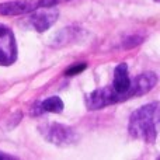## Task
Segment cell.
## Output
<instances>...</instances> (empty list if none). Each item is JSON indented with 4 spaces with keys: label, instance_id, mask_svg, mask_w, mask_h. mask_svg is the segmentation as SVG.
<instances>
[{
    "label": "cell",
    "instance_id": "cell-1",
    "mask_svg": "<svg viewBox=\"0 0 160 160\" xmlns=\"http://www.w3.org/2000/svg\"><path fill=\"white\" fill-rule=\"evenodd\" d=\"M160 122V104L158 101L146 104L131 115L128 131L135 139L153 143L158 139Z\"/></svg>",
    "mask_w": 160,
    "mask_h": 160
},
{
    "label": "cell",
    "instance_id": "cell-2",
    "mask_svg": "<svg viewBox=\"0 0 160 160\" xmlns=\"http://www.w3.org/2000/svg\"><path fill=\"white\" fill-rule=\"evenodd\" d=\"M38 129L45 141L56 146H70L79 141V133L73 128L63 124L48 122L41 125Z\"/></svg>",
    "mask_w": 160,
    "mask_h": 160
},
{
    "label": "cell",
    "instance_id": "cell-3",
    "mask_svg": "<svg viewBox=\"0 0 160 160\" xmlns=\"http://www.w3.org/2000/svg\"><path fill=\"white\" fill-rule=\"evenodd\" d=\"M17 61V42L14 32L0 24V66H10Z\"/></svg>",
    "mask_w": 160,
    "mask_h": 160
},
{
    "label": "cell",
    "instance_id": "cell-4",
    "mask_svg": "<svg viewBox=\"0 0 160 160\" xmlns=\"http://www.w3.org/2000/svg\"><path fill=\"white\" fill-rule=\"evenodd\" d=\"M129 87L131 78L128 76V65L119 63L114 70V82L111 84V88H112L114 96H115V104L131 98Z\"/></svg>",
    "mask_w": 160,
    "mask_h": 160
},
{
    "label": "cell",
    "instance_id": "cell-5",
    "mask_svg": "<svg viewBox=\"0 0 160 160\" xmlns=\"http://www.w3.org/2000/svg\"><path fill=\"white\" fill-rule=\"evenodd\" d=\"M59 17L58 8L53 7H38L32 11L30 17V24L38 32H45L56 22Z\"/></svg>",
    "mask_w": 160,
    "mask_h": 160
},
{
    "label": "cell",
    "instance_id": "cell-6",
    "mask_svg": "<svg viewBox=\"0 0 160 160\" xmlns=\"http://www.w3.org/2000/svg\"><path fill=\"white\" fill-rule=\"evenodd\" d=\"M156 84H158V75L155 72H145L142 75L136 76L135 79H131V87H129L131 98L149 93L150 90L155 88Z\"/></svg>",
    "mask_w": 160,
    "mask_h": 160
},
{
    "label": "cell",
    "instance_id": "cell-7",
    "mask_svg": "<svg viewBox=\"0 0 160 160\" xmlns=\"http://www.w3.org/2000/svg\"><path fill=\"white\" fill-rule=\"evenodd\" d=\"M111 104H115V96H114L111 86L97 88L93 93L88 94L86 98V105L88 110H101V108Z\"/></svg>",
    "mask_w": 160,
    "mask_h": 160
},
{
    "label": "cell",
    "instance_id": "cell-8",
    "mask_svg": "<svg viewBox=\"0 0 160 160\" xmlns=\"http://www.w3.org/2000/svg\"><path fill=\"white\" fill-rule=\"evenodd\" d=\"M38 0H16L0 4V16H22L37 10Z\"/></svg>",
    "mask_w": 160,
    "mask_h": 160
},
{
    "label": "cell",
    "instance_id": "cell-9",
    "mask_svg": "<svg viewBox=\"0 0 160 160\" xmlns=\"http://www.w3.org/2000/svg\"><path fill=\"white\" fill-rule=\"evenodd\" d=\"M65 108V104L62 101L61 97L52 96L45 98L44 101L38 102L35 107V114H44V112H53V114H61Z\"/></svg>",
    "mask_w": 160,
    "mask_h": 160
},
{
    "label": "cell",
    "instance_id": "cell-10",
    "mask_svg": "<svg viewBox=\"0 0 160 160\" xmlns=\"http://www.w3.org/2000/svg\"><path fill=\"white\" fill-rule=\"evenodd\" d=\"M87 68V65L86 63H76V65H73V66H70V68H68L66 69V72H65V75L66 76H75V75H79L80 72H83V70Z\"/></svg>",
    "mask_w": 160,
    "mask_h": 160
},
{
    "label": "cell",
    "instance_id": "cell-11",
    "mask_svg": "<svg viewBox=\"0 0 160 160\" xmlns=\"http://www.w3.org/2000/svg\"><path fill=\"white\" fill-rule=\"evenodd\" d=\"M65 2H69V0H38V6L39 7H53Z\"/></svg>",
    "mask_w": 160,
    "mask_h": 160
},
{
    "label": "cell",
    "instance_id": "cell-12",
    "mask_svg": "<svg viewBox=\"0 0 160 160\" xmlns=\"http://www.w3.org/2000/svg\"><path fill=\"white\" fill-rule=\"evenodd\" d=\"M13 159H17V158L16 156H10V155H7V153L0 152V160H13Z\"/></svg>",
    "mask_w": 160,
    "mask_h": 160
},
{
    "label": "cell",
    "instance_id": "cell-13",
    "mask_svg": "<svg viewBox=\"0 0 160 160\" xmlns=\"http://www.w3.org/2000/svg\"><path fill=\"white\" fill-rule=\"evenodd\" d=\"M156 2H158V0H156Z\"/></svg>",
    "mask_w": 160,
    "mask_h": 160
}]
</instances>
